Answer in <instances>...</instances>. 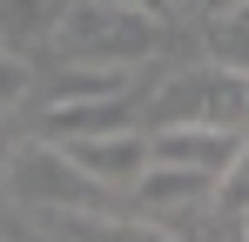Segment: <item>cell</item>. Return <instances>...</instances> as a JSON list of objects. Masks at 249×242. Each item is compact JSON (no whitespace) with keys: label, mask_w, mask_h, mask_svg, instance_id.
Instances as JSON below:
<instances>
[{"label":"cell","mask_w":249,"mask_h":242,"mask_svg":"<svg viewBox=\"0 0 249 242\" xmlns=\"http://www.w3.org/2000/svg\"><path fill=\"white\" fill-rule=\"evenodd\" d=\"M128 121H135V101H128V94L61 101V108H47V141H74V135H108V128H128Z\"/></svg>","instance_id":"obj_5"},{"label":"cell","mask_w":249,"mask_h":242,"mask_svg":"<svg viewBox=\"0 0 249 242\" xmlns=\"http://www.w3.org/2000/svg\"><path fill=\"white\" fill-rule=\"evenodd\" d=\"M148 161H155V168L229 175V168L243 161V135H229V128H196V121H182V128H155V135H148Z\"/></svg>","instance_id":"obj_3"},{"label":"cell","mask_w":249,"mask_h":242,"mask_svg":"<svg viewBox=\"0 0 249 242\" xmlns=\"http://www.w3.org/2000/svg\"><path fill=\"white\" fill-rule=\"evenodd\" d=\"M128 189L142 195V208H189V202H209V195H215V175H196V168H155V161H148Z\"/></svg>","instance_id":"obj_6"},{"label":"cell","mask_w":249,"mask_h":242,"mask_svg":"<svg viewBox=\"0 0 249 242\" xmlns=\"http://www.w3.org/2000/svg\"><path fill=\"white\" fill-rule=\"evenodd\" d=\"M54 20H61V47L74 61H88V68H128V61H142L155 47V20L122 14L108 0H68Z\"/></svg>","instance_id":"obj_1"},{"label":"cell","mask_w":249,"mask_h":242,"mask_svg":"<svg viewBox=\"0 0 249 242\" xmlns=\"http://www.w3.org/2000/svg\"><path fill=\"white\" fill-rule=\"evenodd\" d=\"M108 7H122V14H142V20H155L168 0H108Z\"/></svg>","instance_id":"obj_9"},{"label":"cell","mask_w":249,"mask_h":242,"mask_svg":"<svg viewBox=\"0 0 249 242\" xmlns=\"http://www.w3.org/2000/svg\"><path fill=\"white\" fill-rule=\"evenodd\" d=\"M61 155L81 168L94 189H128L142 168H148V135L135 128H108V135H74V141H54Z\"/></svg>","instance_id":"obj_4"},{"label":"cell","mask_w":249,"mask_h":242,"mask_svg":"<svg viewBox=\"0 0 249 242\" xmlns=\"http://www.w3.org/2000/svg\"><path fill=\"white\" fill-rule=\"evenodd\" d=\"M47 14H54V0H0L7 34H34V27H47Z\"/></svg>","instance_id":"obj_7"},{"label":"cell","mask_w":249,"mask_h":242,"mask_svg":"<svg viewBox=\"0 0 249 242\" xmlns=\"http://www.w3.org/2000/svg\"><path fill=\"white\" fill-rule=\"evenodd\" d=\"M7 182H14V195H20V202L54 208V215H94V208L108 202V189H94V182H88L54 141H27L20 155L7 161Z\"/></svg>","instance_id":"obj_2"},{"label":"cell","mask_w":249,"mask_h":242,"mask_svg":"<svg viewBox=\"0 0 249 242\" xmlns=\"http://www.w3.org/2000/svg\"><path fill=\"white\" fill-rule=\"evenodd\" d=\"M20 101H27V68H20L14 54H0V115L20 108Z\"/></svg>","instance_id":"obj_8"}]
</instances>
